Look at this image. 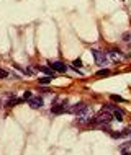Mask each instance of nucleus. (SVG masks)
<instances>
[{
  "label": "nucleus",
  "mask_w": 131,
  "mask_h": 155,
  "mask_svg": "<svg viewBox=\"0 0 131 155\" xmlns=\"http://www.w3.org/2000/svg\"><path fill=\"white\" fill-rule=\"evenodd\" d=\"M72 65H74V67H80V65H82V60H80V59H75L74 62H72Z\"/></svg>",
  "instance_id": "obj_16"
},
{
  "label": "nucleus",
  "mask_w": 131,
  "mask_h": 155,
  "mask_svg": "<svg viewBox=\"0 0 131 155\" xmlns=\"http://www.w3.org/2000/svg\"><path fill=\"white\" fill-rule=\"evenodd\" d=\"M85 106H87V105H85V103H77V105L71 106V108H69V111H67V113H72V114H75V116H77L79 113L82 111V109H85Z\"/></svg>",
  "instance_id": "obj_6"
},
{
  "label": "nucleus",
  "mask_w": 131,
  "mask_h": 155,
  "mask_svg": "<svg viewBox=\"0 0 131 155\" xmlns=\"http://www.w3.org/2000/svg\"><path fill=\"white\" fill-rule=\"evenodd\" d=\"M36 70H39V72H43V74H46L48 77H54V70L51 67H46V65H36Z\"/></svg>",
  "instance_id": "obj_7"
},
{
  "label": "nucleus",
  "mask_w": 131,
  "mask_h": 155,
  "mask_svg": "<svg viewBox=\"0 0 131 155\" xmlns=\"http://www.w3.org/2000/svg\"><path fill=\"white\" fill-rule=\"evenodd\" d=\"M123 155H131V152H126V150H125V152H123Z\"/></svg>",
  "instance_id": "obj_17"
},
{
  "label": "nucleus",
  "mask_w": 131,
  "mask_h": 155,
  "mask_svg": "<svg viewBox=\"0 0 131 155\" xmlns=\"http://www.w3.org/2000/svg\"><path fill=\"white\" fill-rule=\"evenodd\" d=\"M49 67L53 69L54 72H61V74H64V72L67 70V65L62 64V62H59V60H56V62H53V64H49Z\"/></svg>",
  "instance_id": "obj_4"
},
{
  "label": "nucleus",
  "mask_w": 131,
  "mask_h": 155,
  "mask_svg": "<svg viewBox=\"0 0 131 155\" xmlns=\"http://www.w3.org/2000/svg\"><path fill=\"white\" fill-rule=\"evenodd\" d=\"M123 41L129 43V41H131V33H125V34H123Z\"/></svg>",
  "instance_id": "obj_14"
},
{
  "label": "nucleus",
  "mask_w": 131,
  "mask_h": 155,
  "mask_svg": "<svg viewBox=\"0 0 131 155\" xmlns=\"http://www.w3.org/2000/svg\"><path fill=\"white\" fill-rule=\"evenodd\" d=\"M51 80H53V78L46 75V77H43V78H38V83H39V85H49Z\"/></svg>",
  "instance_id": "obj_10"
},
{
  "label": "nucleus",
  "mask_w": 131,
  "mask_h": 155,
  "mask_svg": "<svg viewBox=\"0 0 131 155\" xmlns=\"http://www.w3.org/2000/svg\"><path fill=\"white\" fill-rule=\"evenodd\" d=\"M112 116H113V119H116V121H123V111L120 108H116L115 111H112Z\"/></svg>",
  "instance_id": "obj_8"
},
{
  "label": "nucleus",
  "mask_w": 131,
  "mask_h": 155,
  "mask_svg": "<svg viewBox=\"0 0 131 155\" xmlns=\"http://www.w3.org/2000/svg\"><path fill=\"white\" fill-rule=\"evenodd\" d=\"M69 111V106L66 105V101L64 100H57L56 103H54L53 105V108H51V113H53V114H62V113H67Z\"/></svg>",
  "instance_id": "obj_2"
},
{
  "label": "nucleus",
  "mask_w": 131,
  "mask_h": 155,
  "mask_svg": "<svg viewBox=\"0 0 131 155\" xmlns=\"http://www.w3.org/2000/svg\"><path fill=\"white\" fill-rule=\"evenodd\" d=\"M97 75H98V77H106V75H110V70H108V69H102V70L97 72Z\"/></svg>",
  "instance_id": "obj_11"
},
{
  "label": "nucleus",
  "mask_w": 131,
  "mask_h": 155,
  "mask_svg": "<svg viewBox=\"0 0 131 155\" xmlns=\"http://www.w3.org/2000/svg\"><path fill=\"white\" fill-rule=\"evenodd\" d=\"M10 77V74L7 70H2V69H0V78H8Z\"/></svg>",
  "instance_id": "obj_13"
},
{
  "label": "nucleus",
  "mask_w": 131,
  "mask_h": 155,
  "mask_svg": "<svg viewBox=\"0 0 131 155\" xmlns=\"http://www.w3.org/2000/svg\"><path fill=\"white\" fill-rule=\"evenodd\" d=\"M28 103H30V106H31L33 109H39V108H43V105H44V100L41 98V96H31V98L28 100Z\"/></svg>",
  "instance_id": "obj_3"
},
{
  "label": "nucleus",
  "mask_w": 131,
  "mask_h": 155,
  "mask_svg": "<svg viewBox=\"0 0 131 155\" xmlns=\"http://www.w3.org/2000/svg\"><path fill=\"white\" fill-rule=\"evenodd\" d=\"M30 98H31V91L26 90L25 93H23V100H30Z\"/></svg>",
  "instance_id": "obj_15"
},
{
  "label": "nucleus",
  "mask_w": 131,
  "mask_h": 155,
  "mask_svg": "<svg viewBox=\"0 0 131 155\" xmlns=\"http://www.w3.org/2000/svg\"><path fill=\"white\" fill-rule=\"evenodd\" d=\"M25 100L23 98H10L8 101H7V106H16V105H20V103H23Z\"/></svg>",
  "instance_id": "obj_9"
},
{
  "label": "nucleus",
  "mask_w": 131,
  "mask_h": 155,
  "mask_svg": "<svg viewBox=\"0 0 131 155\" xmlns=\"http://www.w3.org/2000/svg\"><path fill=\"white\" fill-rule=\"evenodd\" d=\"M92 54H94V57H95V64L97 65L105 67V65L108 64V56H106V52L98 51V49H92Z\"/></svg>",
  "instance_id": "obj_1"
},
{
  "label": "nucleus",
  "mask_w": 131,
  "mask_h": 155,
  "mask_svg": "<svg viewBox=\"0 0 131 155\" xmlns=\"http://www.w3.org/2000/svg\"><path fill=\"white\" fill-rule=\"evenodd\" d=\"M110 98L113 100V101H118V103H125V98H121V96H118V95H112Z\"/></svg>",
  "instance_id": "obj_12"
},
{
  "label": "nucleus",
  "mask_w": 131,
  "mask_h": 155,
  "mask_svg": "<svg viewBox=\"0 0 131 155\" xmlns=\"http://www.w3.org/2000/svg\"><path fill=\"white\" fill-rule=\"evenodd\" d=\"M106 56H108L112 60H120L123 54H121L120 49H110V51H106Z\"/></svg>",
  "instance_id": "obj_5"
}]
</instances>
